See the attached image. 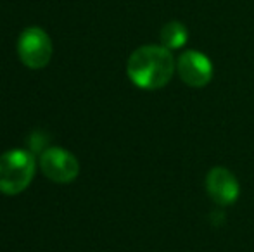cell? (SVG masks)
I'll use <instances>...</instances> for the list:
<instances>
[{"label":"cell","instance_id":"cell-4","mask_svg":"<svg viewBox=\"0 0 254 252\" xmlns=\"http://www.w3.org/2000/svg\"><path fill=\"white\" fill-rule=\"evenodd\" d=\"M40 169L49 180L56 183H71L80 175V162L71 152L61 147H51L42 152Z\"/></svg>","mask_w":254,"mask_h":252},{"label":"cell","instance_id":"cell-3","mask_svg":"<svg viewBox=\"0 0 254 252\" xmlns=\"http://www.w3.org/2000/svg\"><path fill=\"white\" fill-rule=\"evenodd\" d=\"M52 40L42 28H26L17 40V54L24 66L30 69H42L52 57Z\"/></svg>","mask_w":254,"mask_h":252},{"label":"cell","instance_id":"cell-6","mask_svg":"<svg viewBox=\"0 0 254 252\" xmlns=\"http://www.w3.org/2000/svg\"><path fill=\"white\" fill-rule=\"evenodd\" d=\"M206 192L214 204L230 205L239 199L241 187H239V180L230 169L216 166L209 169V173L206 175Z\"/></svg>","mask_w":254,"mask_h":252},{"label":"cell","instance_id":"cell-1","mask_svg":"<svg viewBox=\"0 0 254 252\" xmlns=\"http://www.w3.org/2000/svg\"><path fill=\"white\" fill-rule=\"evenodd\" d=\"M177 69L171 50L163 45H144L131 52L127 73L131 83L142 90H159L166 87Z\"/></svg>","mask_w":254,"mask_h":252},{"label":"cell","instance_id":"cell-5","mask_svg":"<svg viewBox=\"0 0 254 252\" xmlns=\"http://www.w3.org/2000/svg\"><path fill=\"white\" fill-rule=\"evenodd\" d=\"M177 73L190 88H202L213 80V62L202 52L187 50L178 57Z\"/></svg>","mask_w":254,"mask_h":252},{"label":"cell","instance_id":"cell-2","mask_svg":"<svg viewBox=\"0 0 254 252\" xmlns=\"http://www.w3.org/2000/svg\"><path fill=\"white\" fill-rule=\"evenodd\" d=\"M35 155L23 149H14L0 155V192L17 195L30 187L35 176Z\"/></svg>","mask_w":254,"mask_h":252},{"label":"cell","instance_id":"cell-7","mask_svg":"<svg viewBox=\"0 0 254 252\" xmlns=\"http://www.w3.org/2000/svg\"><path fill=\"white\" fill-rule=\"evenodd\" d=\"M189 40V31L180 21H170L161 30V44L170 50L182 49Z\"/></svg>","mask_w":254,"mask_h":252}]
</instances>
